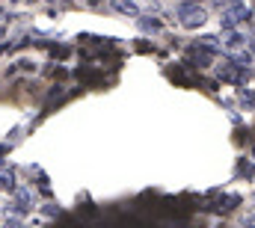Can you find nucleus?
Instances as JSON below:
<instances>
[{
    "label": "nucleus",
    "mask_w": 255,
    "mask_h": 228,
    "mask_svg": "<svg viewBox=\"0 0 255 228\" xmlns=\"http://www.w3.org/2000/svg\"><path fill=\"white\" fill-rule=\"evenodd\" d=\"M205 18H208V12H205V6H199V3H181V9H178V21H181V27H187V30L202 27Z\"/></svg>",
    "instance_id": "f257e3e1"
},
{
    "label": "nucleus",
    "mask_w": 255,
    "mask_h": 228,
    "mask_svg": "<svg viewBox=\"0 0 255 228\" xmlns=\"http://www.w3.org/2000/svg\"><path fill=\"white\" fill-rule=\"evenodd\" d=\"M250 15H253V12H250L247 3H232V6H226V9H223V30H235V27L247 24Z\"/></svg>",
    "instance_id": "f03ea898"
},
{
    "label": "nucleus",
    "mask_w": 255,
    "mask_h": 228,
    "mask_svg": "<svg viewBox=\"0 0 255 228\" xmlns=\"http://www.w3.org/2000/svg\"><path fill=\"white\" fill-rule=\"evenodd\" d=\"M211 59H214V48H208V45H193L190 54H187V62L190 65H199V68L211 65Z\"/></svg>",
    "instance_id": "7ed1b4c3"
},
{
    "label": "nucleus",
    "mask_w": 255,
    "mask_h": 228,
    "mask_svg": "<svg viewBox=\"0 0 255 228\" xmlns=\"http://www.w3.org/2000/svg\"><path fill=\"white\" fill-rule=\"evenodd\" d=\"M220 80H226V83H241V80H244V65H238L235 59L223 62V65H220Z\"/></svg>",
    "instance_id": "20e7f679"
},
{
    "label": "nucleus",
    "mask_w": 255,
    "mask_h": 228,
    "mask_svg": "<svg viewBox=\"0 0 255 228\" xmlns=\"http://www.w3.org/2000/svg\"><path fill=\"white\" fill-rule=\"evenodd\" d=\"M223 45H226V51H229V54H235V51H244L247 39H244V33H238V30H229V33H226V39H223Z\"/></svg>",
    "instance_id": "39448f33"
},
{
    "label": "nucleus",
    "mask_w": 255,
    "mask_h": 228,
    "mask_svg": "<svg viewBox=\"0 0 255 228\" xmlns=\"http://www.w3.org/2000/svg\"><path fill=\"white\" fill-rule=\"evenodd\" d=\"M113 9L122 12V15H133V18L139 15V6H136L133 0H113Z\"/></svg>",
    "instance_id": "423d86ee"
},
{
    "label": "nucleus",
    "mask_w": 255,
    "mask_h": 228,
    "mask_svg": "<svg viewBox=\"0 0 255 228\" xmlns=\"http://www.w3.org/2000/svg\"><path fill=\"white\" fill-rule=\"evenodd\" d=\"M0 190H15V175L6 166H0Z\"/></svg>",
    "instance_id": "0eeeda50"
},
{
    "label": "nucleus",
    "mask_w": 255,
    "mask_h": 228,
    "mask_svg": "<svg viewBox=\"0 0 255 228\" xmlns=\"http://www.w3.org/2000/svg\"><path fill=\"white\" fill-rule=\"evenodd\" d=\"M15 208L18 211H30V193L27 190H15Z\"/></svg>",
    "instance_id": "6e6552de"
},
{
    "label": "nucleus",
    "mask_w": 255,
    "mask_h": 228,
    "mask_svg": "<svg viewBox=\"0 0 255 228\" xmlns=\"http://www.w3.org/2000/svg\"><path fill=\"white\" fill-rule=\"evenodd\" d=\"M238 202H241L238 196H226V199L217 202V208H220V211H232V208H238Z\"/></svg>",
    "instance_id": "1a4fd4ad"
},
{
    "label": "nucleus",
    "mask_w": 255,
    "mask_h": 228,
    "mask_svg": "<svg viewBox=\"0 0 255 228\" xmlns=\"http://www.w3.org/2000/svg\"><path fill=\"white\" fill-rule=\"evenodd\" d=\"M139 27H142V30H160V21H154V18H151V21H148V18H139Z\"/></svg>",
    "instance_id": "9d476101"
},
{
    "label": "nucleus",
    "mask_w": 255,
    "mask_h": 228,
    "mask_svg": "<svg viewBox=\"0 0 255 228\" xmlns=\"http://www.w3.org/2000/svg\"><path fill=\"white\" fill-rule=\"evenodd\" d=\"M241 101H244L247 107H255V92H250V89H244V92H241Z\"/></svg>",
    "instance_id": "9b49d317"
},
{
    "label": "nucleus",
    "mask_w": 255,
    "mask_h": 228,
    "mask_svg": "<svg viewBox=\"0 0 255 228\" xmlns=\"http://www.w3.org/2000/svg\"><path fill=\"white\" fill-rule=\"evenodd\" d=\"M238 172L250 178V175H255V166H253V163H247V160H241V166H238Z\"/></svg>",
    "instance_id": "f8f14e48"
},
{
    "label": "nucleus",
    "mask_w": 255,
    "mask_h": 228,
    "mask_svg": "<svg viewBox=\"0 0 255 228\" xmlns=\"http://www.w3.org/2000/svg\"><path fill=\"white\" fill-rule=\"evenodd\" d=\"M253 54H255V39H253Z\"/></svg>",
    "instance_id": "ddd939ff"
},
{
    "label": "nucleus",
    "mask_w": 255,
    "mask_h": 228,
    "mask_svg": "<svg viewBox=\"0 0 255 228\" xmlns=\"http://www.w3.org/2000/svg\"><path fill=\"white\" fill-rule=\"evenodd\" d=\"M0 21H3V9H0Z\"/></svg>",
    "instance_id": "4468645a"
},
{
    "label": "nucleus",
    "mask_w": 255,
    "mask_h": 228,
    "mask_svg": "<svg viewBox=\"0 0 255 228\" xmlns=\"http://www.w3.org/2000/svg\"><path fill=\"white\" fill-rule=\"evenodd\" d=\"M89 3H98V0H89Z\"/></svg>",
    "instance_id": "2eb2a0df"
},
{
    "label": "nucleus",
    "mask_w": 255,
    "mask_h": 228,
    "mask_svg": "<svg viewBox=\"0 0 255 228\" xmlns=\"http://www.w3.org/2000/svg\"><path fill=\"white\" fill-rule=\"evenodd\" d=\"M12 3H15V0H12Z\"/></svg>",
    "instance_id": "dca6fc26"
}]
</instances>
